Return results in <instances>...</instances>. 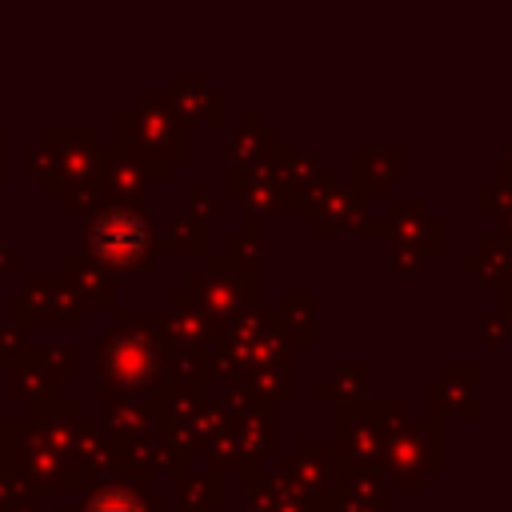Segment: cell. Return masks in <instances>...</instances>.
<instances>
[{
    "mask_svg": "<svg viewBox=\"0 0 512 512\" xmlns=\"http://www.w3.org/2000/svg\"><path fill=\"white\" fill-rule=\"evenodd\" d=\"M280 128L264 120L260 108H244L240 120L228 128V148H232V160L236 164H248V168H268L272 156L280 152Z\"/></svg>",
    "mask_w": 512,
    "mask_h": 512,
    "instance_id": "cell-20",
    "label": "cell"
},
{
    "mask_svg": "<svg viewBox=\"0 0 512 512\" xmlns=\"http://www.w3.org/2000/svg\"><path fill=\"white\" fill-rule=\"evenodd\" d=\"M364 220H368V200L360 196V188L352 180H340V176L320 192V200L312 208L316 236H332V232H344V228L356 232Z\"/></svg>",
    "mask_w": 512,
    "mask_h": 512,
    "instance_id": "cell-21",
    "label": "cell"
},
{
    "mask_svg": "<svg viewBox=\"0 0 512 512\" xmlns=\"http://www.w3.org/2000/svg\"><path fill=\"white\" fill-rule=\"evenodd\" d=\"M40 364L60 380V384H72L80 376V348L76 344H40L36 348Z\"/></svg>",
    "mask_w": 512,
    "mask_h": 512,
    "instance_id": "cell-34",
    "label": "cell"
},
{
    "mask_svg": "<svg viewBox=\"0 0 512 512\" xmlns=\"http://www.w3.org/2000/svg\"><path fill=\"white\" fill-rule=\"evenodd\" d=\"M76 512H172V492L160 488L152 476L116 472L84 484Z\"/></svg>",
    "mask_w": 512,
    "mask_h": 512,
    "instance_id": "cell-10",
    "label": "cell"
},
{
    "mask_svg": "<svg viewBox=\"0 0 512 512\" xmlns=\"http://www.w3.org/2000/svg\"><path fill=\"white\" fill-rule=\"evenodd\" d=\"M168 100L176 108V116L192 128V124H212V128H224V92H216L208 84V76L200 72H172L168 80Z\"/></svg>",
    "mask_w": 512,
    "mask_h": 512,
    "instance_id": "cell-18",
    "label": "cell"
},
{
    "mask_svg": "<svg viewBox=\"0 0 512 512\" xmlns=\"http://www.w3.org/2000/svg\"><path fill=\"white\" fill-rule=\"evenodd\" d=\"M36 348L40 344H28L24 356L16 364H8V384H4V392L24 404V416H36V412H44V408L64 400V384L40 364Z\"/></svg>",
    "mask_w": 512,
    "mask_h": 512,
    "instance_id": "cell-17",
    "label": "cell"
},
{
    "mask_svg": "<svg viewBox=\"0 0 512 512\" xmlns=\"http://www.w3.org/2000/svg\"><path fill=\"white\" fill-rule=\"evenodd\" d=\"M356 232H360V236H388V216H368Z\"/></svg>",
    "mask_w": 512,
    "mask_h": 512,
    "instance_id": "cell-42",
    "label": "cell"
},
{
    "mask_svg": "<svg viewBox=\"0 0 512 512\" xmlns=\"http://www.w3.org/2000/svg\"><path fill=\"white\" fill-rule=\"evenodd\" d=\"M80 404L60 400L36 416L24 420H0L4 424V464L32 488V492H84V476L76 464V440H80Z\"/></svg>",
    "mask_w": 512,
    "mask_h": 512,
    "instance_id": "cell-1",
    "label": "cell"
},
{
    "mask_svg": "<svg viewBox=\"0 0 512 512\" xmlns=\"http://www.w3.org/2000/svg\"><path fill=\"white\" fill-rule=\"evenodd\" d=\"M424 264H428V252H424V248L388 240V268H392V272H420Z\"/></svg>",
    "mask_w": 512,
    "mask_h": 512,
    "instance_id": "cell-37",
    "label": "cell"
},
{
    "mask_svg": "<svg viewBox=\"0 0 512 512\" xmlns=\"http://www.w3.org/2000/svg\"><path fill=\"white\" fill-rule=\"evenodd\" d=\"M192 456H196V448H192V440L184 432L160 428L144 444H136V448L124 452V472H140V476H152V480L156 476L176 480L180 472H188Z\"/></svg>",
    "mask_w": 512,
    "mask_h": 512,
    "instance_id": "cell-14",
    "label": "cell"
},
{
    "mask_svg": "<svg viewBox=\"0 0 512 512\" xmlns=\"http://www.w3.org/2000/svg\"><path fill=\"white\" fill-rule=\"evenodd\" d=\"M460 268L468 276H476L480 284L496 288V292H508L512 288V236L508 232H484L476 240V252L460 256Z\"/></svg>",
    "mask_w": 512,
    "mask_h": 512,
    "instance_id": "cell-22",
    "label": "cell"
},
{
    "mask_svg": "<svg viewBox=\"0 0 512 512\" xmlns=\"http://www.w3.org/2000/svg\"><path fill=\"white\" fill-rule=\"evenodd\" d=\"M112 124V144L140 156L152 172V184H164L172 176V164H188L192 156V128L176 116L168 92L140 88L128 108H116Z\"/></svg>",
    "mask_w": 512,
    "mask_h": 512,
    "instance_id": "cell-2",
    "label": "cell"
},
{
    "mask_svg": "<svg viewBox=\"0 0 512 512\" xmlns=\"http://www.w3.org/2000/svg\"><path fill=\"white\" fill-rule=\"evenodd\" d=\"M220 256H228V260H236V264H244V268H256V272H260V256H264V228H260L256 220H248V216H244L240 232H232V236L224 240V252H220Z\"/></svg>",
    "mask_w": 512,
    "mask_h": 512,
    "instance_id": "cell-32",
    "label": "cell"
},
{
    "mask_svg": "<svg viewBox=\"0 0 512 512\" xmlns=\"http://www.w3.org/2000/svg\"><path fill=\"white\" fill-rule=\"evenodd\" d=\"M96 400H100V428L124 452L144 444L152 432H160V412H156V396L152 392H128V388H116V384L100 380L96 384Z\"/></svg>",
    "mask_w": 512,
    "mask_h": 512,
    "instance_id": "cell-9",
    "label": "cell"
},
{
    "mask_svg": "<svg viewBox=\"0 0 512 512\" xmlns=\"http://www.w3.org/2000/svg\"><path fill=\"white\" fill-rule=\"evenodd\" d=\"M332 440L340 444L348 464L380 468L384 440H388V400H352L340 404L332 416Z\"/></svg>",
    "mask_w": 512,
    "mask_h": 512,
    "instance_id": "cell-8",
    "label": "cell"
},
{
    "mask_svg": "<svg viewBox=\"0 0 512 512\" xmlns=\"http://www.w3.org/2000/svg\"><path fill=\"white\" fill-rule=\"evenodd\" d=\"M8 176V164H4V128H0V180Z\"/></svg>",
    "mask_w": 512,
    "mask_h": 512,
    "instance_id": "cell-46",
    "label": "cell"
},
{
    "mask_svg": "<svg viewBox=\"0 0 512 512\" xmlns=\"http://www.w3.org/2000/svg\"><path fill=\"white\" fill-rule=\"evenodd\" d=\"M100 184L108 204L120 208H148V188H152V172L140 156L116 148V144H100Z\"/></svg>",
    "mask_w": 512,
    "mask_h": 512,
    "instance_id": "cell-13",
    "label": "cell"
},
{
    "mask_svg": "<svg viewBox=\"0 0 512 512\" xmlns=\"http://www.w3.org/2000/svg\"><path fill=\"white\" fill-rule=\"evenodd\" d=\"M496 312H504V320H508V336H512V288H508V292H500Z\"/></svg>",
    "mask_w": 512,
    "mask_h": 512,
    "instance_id": "cell-44",
    "label": "cell"
},
{
    "mask_svg": "<svg viewBox=\"0 0 512 512\" xmlns=\"http://www.w3.org/2000/svg\"><path fill=\"white\" fill-rule=\"evenodd\" d=\"M0 464H4V424H0Z\"/></svg>",
    "mask_w": 512,
    "mask_h": 512,
    "instance_id": "cell-47",
    "label": "cell"
},
{
    "mask_svg": "<svg viewBox=\"0 0 512 512\" xmlns=\"http://www.w3.org/2000/svg\"><path fill=\"white\" fill-rule=\"evenodd\" d=\"M316 308H320V300H316V292H308V288H288V292H280L276 296V316H280V324L296 336V344L304 348V344H316Z\"/></svg>",
    "mask_w": 512,
    "mask_h": 512,
    "instance_id": "cell-26",
    "label": "cell"
},
{
    "mask_svg": "<svg viewBox=\"0 0 512 512\" xmlns=\"http://www.w3.org/2000/svg\"><path fill=\"white\" fill-rule=\"evenodd\" d=\"M24 348H28V336H24V328H16V324H0V364H16L20 356H24Z\"/></svg>",
    "mask_w": 512,
    "mask_h": 512,
    "instance_id": "cell-39",
    "label": "cell"
},
{
    "mask_svg": "<svg viewBox=\"0 0 512 512\" xmlns=\"http://www.w3.org/2000/svg\"><path fill=\"white\" fill-rule=\"evenodd\" d=\"M476 212L484 220H496V224L512 220V184H504V180H480V188H476Z\"/></svg>",
    "mask_w": 512,
    "mask_h": 512,
    "instance_id": "cell-33",
    "label": "cell"
},
{
    "mask_svg": "<svg viewBox=\"0 0 512 512\" xmlns=\"http://www.w3.org/2000/svg\"><path fill=\"white\" fill-rule=\"evenodd\" d=\"M224 212H228V200L224 196H212V188H208V180H192L188 184V216L196 220V224H216V220H224Z\"/></svg>",
    "mask_w": 512,
    "mask_h": 512,
    "instance_id": "cell-35",
    "label": "cell"
},
{
    "mask_svg": "<svg viewBox=\"0 0 512 512\" xmlns=\"http://www.w3.org/2000/svg\"><path fill=\"white\" fill-rule=\"evenodd\" d=\"M104 208H108V196H104L100 176H92V180H76V184L64 188L60 212H64L68 220H92V216L104 212Z\"/></svg>",
    "mask_w": 512,
    "mask_h": 512,
    "instance_id": "cell-31",
    "label": "cell"
},
{
    "mask_svg": "<svg viewBox=\"0 0 512 512\" xmlns=\"http://www.w3.org/2000/svg\"><path fill=\"white\" fill-rule=\"evenodd\" d=\"M444 396H440V384L428 380L424 384V416L412 420L396 432H388L384 440V456H380V476L392 488H404V492H420L424 480L432 472L444 468Z\"/></svg>",
    "mask_w": 512,
    "mask_h": 512,
    "instance_id": "cell-4",
    "label": "cell"
},
{
    "mask_svg": "<svg viewBox=\"0 0 512 512\" xmlns=\"http://www.w3.org/2000/svg\"><path fill=\"white\" fill-rule=\"evenodd\" d=\"M360 512H404V508H396V504L388 500V504H372V508H360Z\"/></svg>",
    "mask_w": 512,
    "mask_h": 512,
    "instance_id": "cell-45",
    "label": "cell"
},
{
    "mask_svg": "<svg viewBox=\"0 0 512 512\" xmlns=\"http://www.w3.org/2000/svg\"><path fill=\"white\" fill-rule=\"evenodd\" d=\"M480 340H484V344H508V340H512L504 312H496V308H484V312H480Z\"/></svg>",
    "mask_w": 512,
    "mask_h": 512,
    "instance_id": "cell-40",
    "label": "cell"
},
{
    "mask_svg": "<svg viewBox=\"0 0 512 512\" xmlns=\"http://www.w3.org/2000/svg\"><path fill=\"white\" fill-rule=\"evenodd\" d=\"M168 492H172V500L184 508V512H220L224 508V500H228V484H224V476H216V472H180L172 484H168Z\"/></svg>",
    "mask_w": 512,
    "mask_h": 512,
    "instance_id": "cell-25",
    "label": "cell"
},
{
    "mask_svg": "<svg viewBox=\"0 0 512 512\" xmlns=\"http://www.w3.org/2000/svg\"><path fill=\"white\" fill-rule=\"evenodd\" d=\"M184 292L200 308V316L220 332L228 324V316H236L240 308H256L260 304V272L244 268V264H236L228 256H208L204 268L188 272Z\"/></svg>",
    "mask_w": 512,
    "mask_h": 512,
    "instance_id": "cell-6",
    "label": "cell"
},
{
    "mask_svg": "<svg viewBox=\"0 0 512 512\" xmlns=\"http://www.w3.org/2000/svg\"><path fill=\"white\" fill-rule=\"evenodd\" d=\"M156 248L160 252H188V256H204L208 252V228L196 224L188 212L172 216L164 224V232H156Z\"/></svg>",
    "mask_w": 512,
    "mask_h": 512,
    "instance_id": "cell-29",
    "label": "cell"
},
{
    "mask_svg": "<svg viewBox=\"0 0 512 512\" xmlns=\"http://www.w3.org/2000/svg\"><path fill=\"white\" fill-rule=\"evenodd\" d=\"M0 272H28V264H24V252L8 248V240H4V236H0Z\"/></svg>",
    "mask_w": 512,
    "mask_h": 512,
    "instance_id": "cell-41",
    "label": "cell"
},
{
    "mask_svg": "<svg viewBox=\"0 0 512 512\" xmlns=\"http://www.w3.org/2000/svg\"><path fill=\"white\" fill-rule=\"evenodd\" d=\"M496 180H504V184H512V144L500 152V172H496Z\"/></svg>",
    "mask_w": 512,
    "mask_h": 512,
    "instance_id": "cell-43",
    "label": "cell"
},
{
    "mask_svg": "<svg viewBox=\"0 0 512 512\" xmlns=\"http://www.w3.org/2000/svg\"><path fill=\"white\" fill-rule=\"evenodd\" d=\"M76 464H80V476L92 484V480H104V476L124 472V448L100 428V420H80Z\"/></svg>",
    "mask_w": 512,
    "mask_h": 512,
    "instance_id": "cell-23",
    "label": "cell"
},
{
    "mask_svg": "<svg viewBox=\"0 0 512 512\" xmlns=\"http://www.w3.org/2000/svg\"><path fill=\"white\" fill-rule=\"evenodd\" d=\"M224 200H236L244 208V216L256 224L280 216V188L268 168H248V164L228 160L224 164Z\"/></svg>",
    "mask_w": 512,
    "mask_h": 512,
    "instance_id": "cell-16",
    "label": "cell"
},
{
    "mask_svg": "<svg viewBox=\"0 0 512 512\" xmlns=\"http://www.w3.org/2000/svg\"><path fill=\"white\" fill-rule=\"evenodd\" d=\"M28 496H40V492H32L8 464H0V512H12V508L24 504Z\"/></svg>",
    "mask_w": 512,
    "mask_h": 512,
    "instance_id": "cell-38",
    "label": "cell"
},
{
    "mask_svg": "<svg viewBox=\"0 0 512 512\" xmlns=\"http://www.w3.org/2000/svg\"><path fill=\"white\" fill-rule=\"evenodd\" d=\"M40 144L52 152L56 160V172L64 184H76V180H92L100 176V136L96 128L88 124H56V128H44Z\"/></svg>",
    "mask_w": 512,
    "mask_h": 512,
    "instance_id": "cell-12",
    "label": "cell"
},
{
    "mask_svg": "<svg viewBox=\"0 0 512 512\" xmlns=\"http://www.w3.org/2000/svg\"><path fill=\"white\" fill-rule=\"evenodd\" d=\"M372 380V364L364 360H352V364H336V372H328L320 384H316V400L324 404H352V400H364V388Z\"/></svg>",
    "mask_w": 512,
    "mask_h": 512,
    "instance_id": "cell-28",
    "label": "cell"
},
{
    "mask_svg": "<svg viewBox=\"0 0 512 512\" xmlns=\"http://www.w3.org/2000/svg\"><path fill=\"white\" fill-rule=\"evenodd\" d=\"M168 380L208 388V364H204V352H168Z\"/></svg>",
    "mask_w": 512,
    "mask_h": 512,
    "instance_id": "cell-36",
    "label": "cell"
},
{
    "mask_svg": "<svg viewBox=\"0 0 512 512\" xmlns=\"http://www.w3.org/2000/svg\"><path fill=\"white\" fill-rule=\"evenodd\" d=\"M388 240L416 244L428 256L444 252V220L428 212L424 200H388Z\"/></svg>",
    "mask_w": 512,
    "mask_h": 512,
    "instance_id": "cell-19",
    "label": "cell"
},
{
    "mask_svg": "<svg viewBox=\"0 0 512 512\" xmlns=\"http://www.w3.org/2000/svg\"><path fill=\"white\" fill-rule=\"evenodd\" d=\"M440 384V396H444V408L452 416H464V420H476L480 416V400H476V384H480V364L476 360H448L436 376Z\"/></svg>",
    "mask_w": 512,
    "mask_h": 512,
    "instance_id": "cell-24",
    "label": "cell"
},
{
    "mask_svg": "<svg viewBox=\"0 0 512 512\" xmlns=\"http://www.w3.org/2000/svg\"><path fill=\"white\" fill-rule=\"evenodd\" d=\"M56 276L64 280L68 296L80 304V308H120L116 304V272L104 268L100 260L84 256V252H64L60 256V268Z\"/></svg>",
    "mask_w": 512,
    "mask_h": 512,
    "instance_id": "cell-15",
    "label": "cell"
},
{
    "mask_svg": "<svg viewBox=\"0 0 512 512\" xmlns=\"http://www.w3.org/2000/svg\"><path fill=\"white\" fill-rule=\"evenodd\" d=\"M408 176V148L404 144H356L352 148V184L368 204H388L392 188Z\"/></svg>",
    "mask_w": 512,
    "mask_h": 512,
    "instance_id": "cell-11",
    "label": "cell"
},
{
    "mask_svg": "<svg viewBox=\"0 0 512 512\" xmlns=\"http://www.w3.org/2000/svg\"><path fill=\"white\" fill-rule=\"evenodd\" d=\"M4 308L16 328H64L80 320V304L56 272H24V284L4 296Z\"/></svg>",
    "mask_w": 512,
    "mask_h": 512,
    "instance_id": "cell-7",
    "label": "cell"
},
{
    "mask_svg": "<svg viewBox=\"0 0 512 512\" xmlns=\"http://www.w3.org/2000/svg\"><path fill=\"white\" fill-rule=\"evenodd\" d=\"M48 512H76V508H48Z\"/></svg>",
    "mask_w": 512,
    "mask_h": 512,
    "instance_id": "cell-48",
    "label": "cell"
},
{
    "mask_svg": "<svg viewBox=\"0 0 512 512\" xmlns=\"http://www.w3.org/2000/svg\"><path fill=\"white\" fill-rule=\"evenodd\" d=\"M24 172L40 184V196L44 200H52V204H60L64 200V180H60V172H56V160H52V152L40 144V140H32L28 148H24Z\"/></svg>",
    "mask_w": 512,
    "mask_h": 512,
    "instance_id": "cell-30",
    "label": "cell"
},
{
    "mask_svg": "<svg viewBox=\"0 0 512 512\" xmlns=\"http://www.w3.org/2000/svg\"><path fill=\"white\" fill-rule=\"evenodd\" d=\"M208 400V388H196V384H176L168 380L160 392H156V412H160V428H176L184 432L192 424V416L200 412V404Z\"/></svg>",
    "mask_w": 512,
    "mask_h": 512,
    "instance_id": "cell-27",
    "label": "cell"
},
{
    "mask_svg": "<svg viewBox=\"0 0 512 512\" xmlns=\"http://www.w3.org/2000/svg\"><path fill=\"white\" fill-rule=\"evenodd\" d=\"M84 256L100 260L112 272H152L160 248L148 208H120L108 204L92 220H84Z\"/></svg>",
    "mask_w": 512,
    "mask_h": 512,
    "instance_id": "cell-5",
    "label": "cell"
},
{
    "mask_svg": "<svg viewBox=\"0 0 512 512\" xmlns=\"http://www.w3.org/2000/svg\"><path fill=\"white\" fill-rule=\"evenodd\" d=\"M96 368L100 380L128 392H160L168 384V352L148 332L144 308H116L112 328L96 336Z\"/></svg>",
    "mask_w": 512,
    "mask_h": 512,
    "instance_id": "cell-3",
    "label": "cell"
}]
</instances>
